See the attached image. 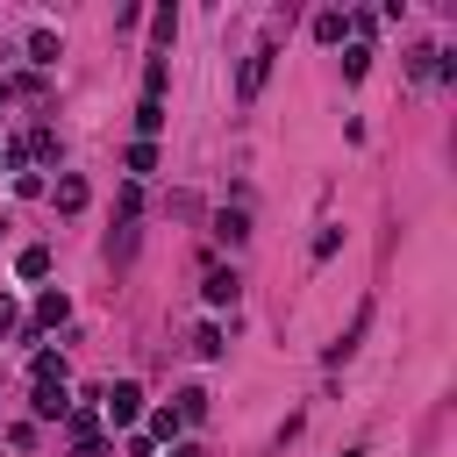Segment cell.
<instances>
[{
    "label": "cell",
    "instance_id": "cell-1",
    "mask_svg": "<svg viewBox=\"0 0 457 457\" xmlns=\"http://www.w3.org/2000/svg\"><path fill=\"white\" fill-rule=\"evenodd\" d=\"M100 414H107L114 428H136V421H143V386H136V378L107 386V407H100Z\"/></svg>",
    "mask_w": 457,
    "mask_h": 457
},
{
    "label": "cell",
    "instance_id": "cell-2",
    "mask_svg": "<svg viewBox=\"0 0 457 457\" xmlns=\"http://www.w3.org/2000/svg\"><path fill=\"white\" fill-rule=\"evenodd\" d=\"M264 79H271V43H257V50L243 57V71H236V100L250 107V100L264 93Z\"/></svg>",
    "mask_w": 457,
    "mask_h": 457
},
{
    "label": "cell",
    "instance_id": "cell-3",
    "mask_svg": "<svg viewBox=\"0 0 457 457\" xmlns=\"http://www.w3.org/2000/svg\"><path fill=\"white\" fill-rule=\"evenodd\" d=\"M36 421H57V414H71V400H64V378H36Z\"/></svg>",
    "mask_w": 457,
    "mask_h": 457
},
{
    "label": "cell",
    "instance_id": "cell-4",
    "mask_svg": "<svg viewBox=\"0 0 457 457\" xmlns=\"http://www.w3.org/2000/svg\"><path fill=\"white\" fill-rule=\"evenodd\" d=\"M200 293H207V307H236V293H243V286H236V271H207V278H200Z\"/></svg>",
    "mask_w": 457,
    "mask_h": 457
},
{
    "label": "cell",
    "instance_id": "cell-5",
    "mask_svg": "<svg viewBox=\"0 0 457 457\" xmlns=\"http://www.w3.org/2000/svg\"><path fill=\"white\" fill-rule=\"evenodd\" d=\"M50 200H57V214H79V207H86V179H79V171H64Z\"/></svg>",
    "mask_w": 457,
    "mask_h": 457
},
{
    "label": "cell",
    "instance_id": "cell-6",
    "mask_svg": "<svg viewBox=\"0 0 457 457\" xmlns=\"http://www.w3.org/2000/svg\"><path fill=\"white\" fill-rule=\"evenodd\" d=\"M57 321H71V300L64 293H43L36 300V328H57Z\"/></svg>",
    "mask_w": 457,
    "mask_h": 457
},
{
    "label": "cell",
    "instance_id": "cell-7",
    "mask_svg": "<svg viewBox=\"0 0 457 457\" xmlns=\"http://www.w3.org/2000/svg\"><path fill=\"white\" fill-rule=\"evenodd\" d=\"M179 428H186V421H179V407H157V414H150V428H143V436H150V443H171V436H179Z\"/></svg>",
    "mask_w": 457,
    "mask_h": 457
},
{
    "label": "cell",
    "instance_id": "cell-8",
    "mask_svg": "<svg viewBox=\"0 0 457 457\" xmlns=\"http://www.w3.org/2000/svg\"><path fill=\"white\" fill-rule=\"evenodd\" d=\"M136 129H143V136H136V143H150V136H157V129H164V100H143V107H136Z\"/></svg>",
    "mask_w": 457,
    "mask_h": 457
},
{
    "label": "cell",
    "instance_id": "cell-9",
    "mask_svg": "<svg viewBox=\"0 0 457 457\" xmlns=\"http://www.w3.org/2000/svg\"><path fill=\"white\" fill-rule=\"evenodd\" d=\"M14 271H21V278H43V271H50V250H43V243H29V250L14 257Z\"/></svg>",
    "mask_w": 457,
    "mask_h": 457
},
{
    "label": "cell",
    "instance_id": "cell-10",
    "mask_svg": "<svg viewBox=\"0 0 457 457\" xmlns=\"http://www.w3.org/2000/svg\"><path fill=\"white\" fill-rule=\"evenodd\" d=\"M343 29H350V14H336V7L314 14V36H321V43H343Z\"/></svg>",
    "mask_w": 457,
    "mask_h": 457
},
{
    "label": "cell",
    "instance_id": "cell-11",
    "mask_svg": "<svg viewBox=\"0 0 457 457\" xmlns=\"http://www.w3.org/2000/svg\"><path fill=\"white\" fill-rule=\"evenodd\" d=\"M29 57H36V64H57V29H36V36H29Z\"/></svg>",
    "mask_w": 457,
    "mask_h": 457
},
{
    "label": "cell",
    "instance_id": "cell-12",
    "mask_svg": "<svg viewBox=\"0 0 457 457\" xmlns=\"http://www.w3.org/2000/svg\"><path fill=\"white\" fill-rule=\"evenodd\" d=\"M214 236H221V243H243V236H250V221L228 207V214H214Z\"/></svg>",
    "mask_w": 457,
    "mask_h": 457
},
{
    "label": "cell",
    "instance_id": "cell-13",
    "mask_svg": "<svg viewBox=\"0 0 457 457\" xmlns=\"http://www.w3.org/2000/svg\"><path fill=\"white\" fill-rule=\"evenodd\" d=\"M179 421H207V393H200V386L179 393Z\"/></svg>",
    "mask_w": 457,
    "mask_h": 457
},
{
    "label": "cell",
    "instance_id": "cell-14",
    "mask_svg": "<svg viewBox=\"0 0 457 457\" xmlns=\"http://www.w3.org/2000/svg\"><path fill=\"white\" fill-rule=\"evenodd\" d=\"M129 171H136V179L157 171V143H129Z\"/></svg>",
    "mask_w": 457,
    "mask_h": 457
},
{
    "label": "cell",
    "instance_id": "cell-15",
    "mask_svg": "<svg viewBox=\"0 0 457 457\" xmlns=\"http://www.w3.org/2000/svg\"><path fill=\"white\" fill-rule=\"evenodd\" d=\"M29 371H36V378H64V357H57V350H36V364H29Z\"/></svg>",
    "mask_w": 457,
    "mask_h": 457
},
{
    "label": "cell",
    "instance_id": "cell-16",
    "mask_svg": "<svg viewBox=\"0 0 457 457\" xmlns=\"http://www.w3.org/2000/svg\"><path fill=\"white\" fill-rule=\"evenodd\" d=\"M14 321H21V307H14V300H7V293H0V336H7V328H14Z\"/></svg>",
    "mask_w": 457,
    "mask_h": 457
},
{
    "label": "cell",
    "instance_id": "cell-17",
    "mask_svg": "<svg viewBox=\"0 0 457 457\" xmlns=\"http://www.w3.org/2000/svg\"><path fill=\"white\" fill-rule=\"evenodd\" d=\"M171 457H200V450H193V443H179V450H171Z\"/></svg>",
    "mask_w": 457,
    "mask_h": 457
}]
</instances>
